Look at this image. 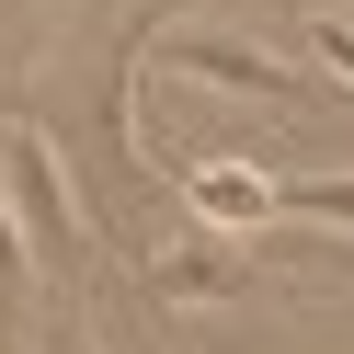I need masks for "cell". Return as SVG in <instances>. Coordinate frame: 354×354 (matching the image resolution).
I'll return each mask as SVG.
<instances>
[{
  "label": "cell",
  "instance_id": "1",
  "mask_svg": "<svg viewBox=\"0 0 354 354\" xmlns=\"http://www.w3.org/2000/svg\"><path fill=\"white\" fill-rule=\"evenodd\" d=\"M0 183H12V229H24L46 263H80L103 240V217L69 194V160H57L46 126H0Z\"/></svg>",
  "mask_w": 354,
  "mask_h": 354
},
{
  "label": "cell",
  "instance_id": "2",
  "mask_svg": "<svg viewBox=\"0 0 354 354\" xmlns=\"http://www.w3.org/2000/svg\"><path fill=\"white\" fill-rule=\"evenodd\" d=\"M171 69H194V80H217V92H240V103H308V80L286 69V57H263V46H240V35H171Z\"/></svg>",
  "mask_w": 354,
  "mask_h": 354
},
{
  "label": "cell",
  "instance_id": "3",
  "mask_svg": "<svg viewBox=\"0 0 354 354\" xmlns=\"http://www.w3.org/2000/svg\"><path fill=\"white\" fill-rule=\"evenodd\" d=\"M183 206L206 217V229H263V217H274V171H252V160H206V171H183Z\"/></svg>",
  "mask_w": 354,
  "mask_h": 354
},
{
  "label": "cell",
  "instance_id": "4",
  "mask_svg": "<svg viewBox=\"0 0 354 354\" xmlns=\"http://www.w3.org/2000/svg\"><path fill=\"white\" fill-rule=\"evenodd\" d=\"M149 297H194V308H229V297H252V274H240L217 240H171L160 263H149Z\"/></svg>",
  "mask_w": 354,
  "mask_h": 354
},
{
  "label": "cell",
  "instance_id": "5",
  "mask_svg": "<svg viewBox=\"0 0 354 354\" xmlns=\"http://www.w3.org/2000/svg\"><path fill=\"white\" fill-rule=\"evenodd\" d=\"M274 217H308V229H354V171H274Z\"/></svg>",
  "mask_w": 354,
  "mask_h": 354
},
{
  "label": "cell",
  "instance_id": "6",
  "mask_svg": "<svg viewBox=\"0 0 354 354\" xmlns=\"http://www.w3.org/2000/svg\"><path fill=\"white\" fill-rule=\"evenodd\" d=\"M308 46H320L331 80H354V24H331V12H308Z\"/></svg>",
  "mask_w": 354,
  "mask_h": 354
},
{
  "label": "cell",
  "instance_id": "7",
  "mask_svg": "<svg viewBox=\"0 0 354 354\" xmlns=\"http://www.w3.org/2000/svg\"><path fill=\"white\" fill-rule=\"evenodd\" d=\"M331 274H354V229H343V252H331Z\"/></svg>",
  "mask_w": 354,
  "mask_h": 354
},
{
  "label": "cell",
  "instance_id": "8",
  "mask_svg": "<svg viewBox=\"0 0 354 354\" xmlns=\"http://www.w3.org/2000/svg\"><path fill=\"white\" fill-rule=\"evenodd\" d=\"M297 12H331V0H297Z\"/></svg>",
  "mask_w": 354,
  "mask_h": 354
}]
</instances>
